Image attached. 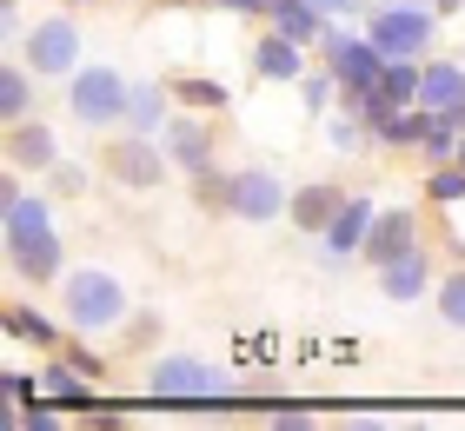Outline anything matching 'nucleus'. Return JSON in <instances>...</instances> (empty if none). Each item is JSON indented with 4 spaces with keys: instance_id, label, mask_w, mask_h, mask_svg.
I'll use <instances>...</instances> for the list:
<instances>
[{
    "instance_id": "obj_1",
    "label": "nucleus",
    "mask_w": 465,
    "mask_h": 431,
    "mask_svg": "<svg viewBox=\"0 0 465 431\" xmlns=\"http://www.w3.org/2000/svg\"><path fill=\"white\" fill-rule=\"evenodd\" d=\"M126 286L114 272H100V266H80L60 279V318L74 326V338H100V332H120L126 326Z\"/></svg>"
},
{
    "instance_id": "obj_2",
    "label": "nucleus",
    "mask_w": 465,
    "mask_h": 431,
    "mask_svg": "<svg viewBox=\"0 0 465 431\" xmlns=\"http://www.w3.org/2000/svg\"><path fill=\"white\" fill-rule=\"evenodd\" d=\"M366 40L386 60H426L439 40V7L432 0H379L366 14Z\"/></svg>"
},
{
    "instance_id": "obj_3",
    "label": "nucleus",
    "mask_w": 465,
    "mask_h": 431,
    "mask_svg": "<svg viewBox=\"0 0 465 431\" xmlns=\"http://www.w3.org/2000/svg\"><path fill=\"white\" fill-rule=\"evenodd\" d=\"M126 100H134V80L114 73V67H80L67 80V113L100 133V126H126Z\"/></svg>"
},
{
    "instance_id": "obj_4",
    "label": "nucleus",
    "mask_w": 465,
    "mask_h": 431,
    "mask_svg": "<svg viewBox=\"0 0 465 431\" xmlns=\"http://www.w3.org/2000/svg\"><path fill=\"white\" fill-rule=\"evenodd\" d=\"M14 54L27 60L40 80H74L80 73V27L67 14H47V20H34V27L14 40Z\"/></svg>"
},
{
    "instance_id": "obj_5",
    "label": "nucleus",
    "mask_w": 465,
    "mask_h": 431,
    "mask_svg": "<svg viewBox=\"0 0 465 431\" xmlns=\"http://www.w3.org/2000/svg\"><path fill=\"white\" fill-rule=\"evenodd\" d=\"M146 398H226V372L220 365H206V358H186V352H173V358H153L146 365Z\"/></svg>"
},
{
    "instance_id": "obj_6",
    "label": "nucleus",
    "mask_w": 465,
    "mask_h": 431,
    "mask_svg": "<svg viewBox=\"0 0 465 431\" xmlns=\"http://www.w3.org/2000/svg\"><path fill=\"white\" fill-rule=\"evenodd\" d=\"M320 60L340 73V93H346V86H379V73H386V54H379L366 34H352V20H332V27H326Z\"/></svg>"
},
{
    "instance_id": "obj_7",
    "label": "nucleus",
    "mask_w": 465,
    "mask_h": 431,
    "mask_svg": "<svg viewBox=\"0 0 465 431\" xmlns=\"http://www.w3.org/2000/svg\"><path fill=\"white\" fill-rule=\"evenodd\" d=\"M286 206H292V186L272 166H240L232 172V220L272 226V220H286Z\"/></svg>"
},
{
    "instance_id": "obj_8",
    "label": "nucleus",
    "mask_w": 465,
    "mask_h": 431,
    "mask_svg": "<svg viewBox=\"0 0 465 431\" xmlns=\"http://www.w3.org/2000/svg\"><path fill=\"white\" fill-rule=\"evenodd\" d=\"M107 172H114L120 186H134V192H153L166 172H173V160H166V146L153 133H120L107 146Z\"/></svg>"
},
{
    "instance_id": "obj_9",
    "label": "nucleus",
    "mask_w": 465,
    "mask_h": 431,
    "mask_svg": "<svg viewBox=\"0 0 465 431\" xmlns=\"http://www.w3.org/2000/svg\"><path fill=\"white\" fill-rule=\"evenodd\" d=\"M372 220H379V206L366 200V192H346V206L340 212H332V226L320 232V240H326V272H346L352 266V259H359V246H366V232H372Z\"/></svg>"
},
{
    "instance_id": "obj_10",
    "label": "nucleus",
    "mask_w": 465,
    "mask_h": 431,
    "mask_svg": "<svg viewBox=\"0 0 465 431\" xmlns=\"http://www.w3.org/2000/svg\"><path fill=\"white\" fill-rule=\"evenodd\" d=\"M166 160H173V172H186V180H200L206 166H213V126H206V113H193V106H180L173 120H166Z\"/></svg>"
},
{
    "instance_id": "obj_11",
    "label": "nucleus",
    "mask_w": 465,
    "mask_h": 431,
    "mask_svg": "<svg viewBox=\"0 0 465 431\" xmlns=\"http://www.w3.org/2000/svg\"><path fill=\"white\" fill-rule=\"evenodd\" d=\"M412 246H426V240H419V206H379V220L366 232V246H359V259L379 272V266H392V259L412 252Z\"/></svg>"
},
{
    "instance_id": "obj_12",
    "label": "nucleus",
    "mask_w": 465,
    "mask_h": 431,
    "mask_svg": "<svg viewBox=\"0 0 465 431\" xmlns=\"http://www.w3.org/2000/svg\"><path fill=\"white\" fill-rule=\"evenodd\" d=\"M7 266L14 279H27V286H47V279H67L60 266H67V252H60V232H20V240H7Z\"/></svg>"
},
{
    "instance_id": "obj_13",
    "label": "nucleus",
    "mask_w": 465,
    "mask_h": 431,
    "mask_svg": "<svg viewBox=\"0 0 465 431\" xmlns=\"http://www.w3.org/2000/svg\"><path fill=\"white\" fill-rule=\"evenodd\" d=\"M7 166L14 172H54L60 166V133L47 120H14L7 126Z\"/></svg>"
},
{
    "instance_id": "obj_14",
    "label": "nucleus",
    "mask_w": 465,
    "mask_h": 431,
    "mask_svg": "<svg viewBox=\"0 0 465 431\" xmlns=\"http://www.w3.org/2000/svg\"><path fill=\"white\" fill-rule=\"evenodd\" d=\"M432 286L439 279H432V252L426 246H412V252H399L392 266H379V292H386L392 306H419Z\"/></svg>"
},
{
    "instance_id": "obj_15",
    "label": "nucleus",
    "mask_w": 465,
    "mask_h": 431,
    "mask_svg": "<svg viewBox=\"0 0 465 431\" xmlns=\"http://www.w3.org/2000/svg\"><path fill=\"white\" fill-rule=\"evenodd\" d=\"M419 106L426 113H459L465 106V60H419Z\"/></svg>"
},
{
    "instance_id": "obj_16",
    "label": "nucleus",
    "mask_w": 465,
    "mask_h": 431,
    "mask_svg": "<svg viewBox=\"0 0 465 431\" xmlns=\"http://www.w3.org/2000/svg\"><path fill=\"white\" fill-rule=\"evenodd\" d=\"M7 345H40V352H67V318L60 312H34V306H7Z\"/></svg>"
},
{
    "instance_id": "obj_17",
    "label": "nucleus",
    "mask_w": 465,
    "mask_h": 431,
    "mask_svg": "<svg viewBox=\"0 0 465 431\" xmlns=\"http://www.w3.org/2000/svg\"><path fill=\"white\" fill-rule=\"evenodd\" d=\"M180 113V100H173V86H160V80H134V100H126V133H166V120Z\"/></svg>"
},
{
    "instance_id": "obj_18",
    "label": "nucleus",
    "mask_w": 465,
    "mask_h": 431,
    "mask_svg": "<svg viewBox=\"0 0 465 431\" xmlns=\"http://www.w3.org/2000/svg\"><path fill=\"white\" fill-rule=\"evenodd\" d=\"M266 27H280L286 40H300V47H320L332 20L312 7V0H266Z\"/></svg>"
},
{
    "instance_id": "obj_19",
    "label": "nucleus",
    "mask_w": 465,
    "mask_h": 431,
    "mask_svg": "<svg viewBox=\"0 0 465 431\" xmlns=\"http://www.w3.org/2000/svg\"><path fill=\"white\" fill-rule=\"evenodd\" d=\"M252 73H260V80H300L306 73V47H300V40H286L280 27H266L260 47H252Z\"/></svg>"
},
{
    "instance_id": "obj_20",
    "label": "nucleus",
    "mask_w": 465,
    "mask_h": 431,
    "mask_svg": "<svg viewBox=\"0 0 465 431\" xmlns=\"http://www.w3.org/2000/svg\"><path fill=\"white\" fill-rule=\"evenodd\" d=\"M340 206H346V192H340V186H332V180H312V186H300V192H292L286 220L300 226V232H326Z\"/></svg>"
},
{
    "instance_id": "obj_21",
    "label": "nucleus",
    "mask_w": 465,
    "mask_h": 431,
    "mask_svg": "<svg viewBox=\"0 0 465 431\" xmlns=\"http://www.w3.org/2000/svg\"><path fill=\"white\" fill-rule=\"evenodd\" d=\"M34 67H27V60H20V54H7V67H0V120H34Z\"/></svg>"
},
{
    "instance_id": "obj_22",
    "label": "nucleus",
    "mask_w": 465,
    "mask_h": 431,
    "mask_svg": "<svg viewBox=\"0 0 465 431\" xmlns=\"http://www.w3.org/2000/svg\"><path fill=\"white\" fill-rule=\"evenodd\" d=\"M40 398H60V405H80V398H94V378L80 372V365L60 352V358H47L40 365Z\"/></svg>"
},
{
    "instance_id": "obj_23",
    "label": "nucleus",
    "mask_w": 465,
    "mask_h": 431,
    "mask_svg": "<svg viewBox=\"0 0 465 431\" xmlns=\"http://www.w3.org/2000/svg\"><path fill=\"white\" fill-rule=\"evenodd\" d=\"M419 120H426V106H386V113L372 120V146H386V153L419 146Z\"/></svg>"
},
{
    "instance_id": "obj_24",
    "label": "nucleus",
    "mask_w": 465,
    "mask_h": 431,
    "mask_svg": "<svg viewBox=\"0 0 465 431\" xmlns=\"http://www.w3.org/2000/svg\"><path fill=\"white\" fill-rule=\"evenodd\" d=\"M459 133H465V126L452 113H426V120H419V153H426L432 166H446V160H459Z\"/></svg>"
},
{
    "instance_id": "obj_25",
    "label": "nucleus",
    "mask_w": 465,
    "mask_h": 431,
    "mask_svg": "<svg viewBox=\"0 0 465 431\" xmlns=\"http://www.w3.org/2000/svg\"><path fill=\"white\" fill-rule=\"evenodd\" d=\"M166 86H173V100L193 106V113H220V106L232 100L226 80H213V73H180V80H166Z\"/></svg>"
},
{
    "instance_id": "obj_26",
    "label": "nucleus",
    "mask_w": 465,
    "mask_h": 431,
    "mask_svg": "<svg viewBox=\"0 0 465 431\" xmlns=\"http://www.w3.org/2000/svg\"><path fill=\"white\" fill-rule=\"evenodd\" d=\"M300 106L312 120H326L332 106H340V73H332L326 60H320V73H300Z\"/></svg>"
},
{
    "instance_id": "obj_27",
    "label": "nucleus",
    "mask_w": 465,
    "mask_h": 431,
    "mask_svg": "<svg viewBox=\"0 0 465 431\" xmlns=\"http://www.w3.org/2000/svg\"><path fill=\"white\" fill-rule=\"evenodd\" d=\"M326 146H332V153H366V146H372V126L340 106V113H326Z\"/></svg>"
},
{
    "instance_id": "obj_28",
    "label": "nucleus",
    "mask_w": 465,
    "mask_h": 431,
    "mask_svg": "<svg viewBox=\"0 0 465 431\" xmlns=\"http://www.w3.org/2000/svg\"><path fill=\"white\" fill-rule=\"evenodd\" d=\"M379 93H386V106H419V60H386Z\"/></svg>"
},
{
    "instance_id": "obj_29",
    "label": "nucleus",
    "mask_w": 465,
    "mask_h": 431,
    "mask_svg": "<svg viewBox=\"0 0 465 431\" xmlns=\"http://www.w3.org/2000/svg\"><path fill=\"white\" fill-rule=\"evenodd\" d=\"M432 306H439V318H446L452 332H465V266L446 272V279L432 286Z\"/></svg>"
},
{
    "instance_id": "obj_30",
    "label": "nucleus",
    "mask_w": 465,
    "mask_h": 431,
    "mask_svg": "<svg viewBox=\"0 0 465 431\" xmlns=\"http://www.w3.org/2000/svg\"><path fill=\"white\" fill-rule=\"evenodd\" d=\"M193 200H200L206 212H232V172H220V166H206L200 180H193Z\"/></svg>"
},
{
    "instance_id": "obj_31",
    "label": "nucleus",
    "mask_w": 465,
    "mask_h": 431,
    "mask_svg": "<svg viewBox=\"0 0 465 431\" xmlns=\"http://www.w3.org/2000/svg\"><path fill=\"white\" fill-rule=\"evenodd\" d=\"M426 200H439V206H465V166H459V160L432 166V180H426Z\"/></svg>"
},
{
    "instance_id": "obj_32",
    "label": "nucleus",
    "mask_w": 465,
    "mask_h": 431,
    "mask_svg": "<svg viewBox=\"0 0 465 431\" xmlns=\"http://www.w3.org/2000/svg\"><path fill=\"white\" fill-rule=\"evenodd\" d=\"M266 425L272 431H312V412H306V405H272Z\"/></svg>"
},
{
    "instance_id": "obj_33",
    "label": "nucleus",
    "mask_w": 465,
    "mask_h": 431,
    "mask_svg": "<svg viewBox=\"0 0 465 431\" xmlns=\"http://www.w3.org/2000/svg\"><path fill=\"white\" fill-rule=\"evenodd\" d=\"M312 7H320L326 20H366V14L379 7V0H312Z\"/></svg>"
},
{
    "instance_id": "obj_34",
    "label": "nucleus",
    "mask_w": 465,
    "mask_h": 431,
    "mask_svg": "<svg viewBox=\"0 0 465 431\" xmlns=\"http://www.w3.org/2000/svg\"><path fill=\"white\" fill-rule=\"evenodd\" d=\"M0 398L27 405V398H40V378H27V372H0Z\"/></svg>"
},
{
    "instance_id": "obj_35",
    "label": "nucleus",
    "mask_w": 465,
    "mask_h": 431,
    "mask_svg": "<svg viewBox=\"0 0 465 431\" xmlns=\"http://www.w3.org/2000/svg\"><path fill=\"white\" fill-rule=\"evenodd\" d=\"M67 358H74V365H80V372H87L94 385H100V378H107V365H100V358L87 352V345H67Z\"/></svg>"
},
{
    "instance_id": "obj_36",
    "label": "nucleus",
    "mask_w": 465,
    "mask_h": 431,
    "mask_svg": "<svg viewBox=\"0 0 465 431\" xmlns=\"http://www.w3.org/2000/svg\"><path fill=\"white\" fill-rule=\"evenodd\" d=\"M47 180H54V192H80V186H87V172H80V166H54Z\"/></svg>"
},
{
    "instance_id": "obj_37",
    "label": "nucleus",
    "mask_w": 465,
    "mask_h": 431,
    "mask_svg": "<svg viewBox=\"0 0 465 431\" xmlns=\"http://www.w3.org/2000/svg\"><path fill=\"white\" fill-rule=\"evenodd\" d=\"M20 425H27V431H60V412H47V405H34V412H20Z\"/></svg>"
},
{
    "instance_id": "obj_38",
    "label": "nucleus",
    "mask_w": 465,
    "mask_h": 431,
    "mask_svg": "<svg viewBox=\"0 0 465 431\" xmlns=\"http://www.w3.org/2000/svg\"><path fill=\"white\" fill-rule=\"evenodd\" d=\"M213 7H226V14H252V20H266V0H213Z\"/></svg>"
},
{
    "instance_id": "obj_39",
    "label": "nucleus",
    "mask_w": 465,
    "mask_h": 431,
    "mask_svg": "<svg viewBox=\"0 0 465 431\" xmlns=\"http://www.w3.org/2000/svg\"><path fill=\"white\" fill-rule=\"evenodd\" d=\"M432 7H439V20H446V14H459V7H465V0H432Z\"/></svg>"
},
{
    "instance_id": "obj_40",
    "label": "nucleus",
    "mask_w": 465,
    "mask_h": 431,
    "mask_svg": "<svg viewBox=\"0 0 465 431\" xmlns=\"http://www.w3.org/2000/svg\"><path fill=\"white\" fill-rule=\"evenodd\" d=\"M459 166H465V133H459Z\"/></svg>"
},
{
    "instance_id": "obj_41",
    "label": "nucleus",
    "mask_w": 465,
    "mask_h": 431,
    "mask_svg": "<svg viewBox=\"0 0 465 431\" xmlns=\"http://www.w3.org/2000/svg\"><path fill=\"white\" fill-rule=\"evenodd\" d=\"M67 7H94V0H67Z\"/></svg>"
},
{
    "instance_id": "obj_42",
    "label": "nucleus",
    "mask_w": 465,
    "mask_h": 431,
    "mask_svg": "<svg viewBox=\"0 0 465 431\" xmlns=\"http://www.w3.org/2000/svg\"><path fill=\"white\" fill-rule=\"evenodd\" d=\"M459 60H465V54H459Z\"/></svg>"
}]
</instances>
